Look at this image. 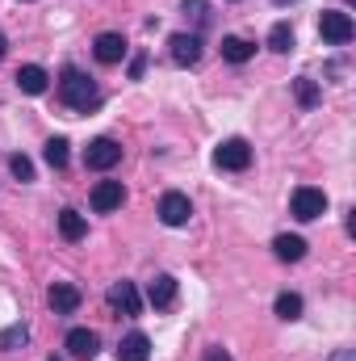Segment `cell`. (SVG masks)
I'll return each instance as SVG.
<instances>
[{
  "mask_svg": "<svg viewBox=\"0 0 356 361\" xmlns=\"http://www.w3.org/2000/svg\"><path fill=\"white\" fill-rule=\"evenodd\" d=\"M214 164L227 169V173H243V169L252 164V147H248V139H222L218 152H214Z\"/></svg>",
  "mask_w": 356,
  "mask_h": 361,
  "instance_id": "cell-4",
  "label": "cell"
},
{
  "mask_svg": "<svg viewBox=\"0 0 356 361\" xmlns=\"http://www.w3.org/2000/svg\"><path fill=\"white\" fill-rule=\"evenodd\" d=\"M46 68H38V63H25L21 72H17V89L30 92V97H38V92H46Z\"/></svg>",
  "mask_w": 356,
  "mask_h": 361,
  "instance_id": "cell-14",
  "label": "cell"
},
{
  "mask_svg": "<svg viewBox=\"0 0 356 361\" xmlns=\"http://www.w3.org/2000/svg\"><path fill=\"white\" fill-rule=\"evenodd\" d=\"M252 55H256V47H252L248 38H235V34L222 38V59H227V63H248Z\"/></svg>",
  "mask_w": 356,
  "mask_h": 361,
  "instance_id": "cell-16",
  "label": "cell"
},
{
  "mask_svg": "<svg viewBox=\"0 0 356 361\" xmlns=\"http://www.w3.org/2000/svg\"><path fill=\"white\" fill-rule=\"evenodd\" d=\"M25 341H30V328H25V324H13V328L0 332V349H17V345H25Z\"/></svg>",
  "mask_w": 356,
  "mask_h": 361,
  "instance_id": "cell-23",
  "label": "cell"
},
{
  "mask_svg": "<svg viewBox=\"0 0 356 361\" xmlns=\"http://www.w3.org/2000/svg\"><path fill=\"white\" fill-rule=\"evenodd\" d=\"M272 4H298V0H272Z\"/></svg>",
  "mask_w": 356,
  "mask_h": 361,
  "instance_id": "cell-30",
  "label": "cell"
},
{
  "mask_svg": "<svg viewBox=\"0 0 356 361\" xmlns=\"http://www.w3.org/2000/svg\"><path fill=\"white\" fill-rule=\"evenodd\" d=\"M177 290H180L177 277H172V273H160V277L147 286V302H151L155 311H168V307L177 302Z\"/></svg>",
  "mask_w": 356,
  "mask_h": 361,
  "instance_id": "cell-11",
  "label": "cell"
},
{
  "mask_svg": "<svg viewBox=\"0 0 356 361\" xmlns=\"http://www.w3.org/2000/svg\"><path fill=\"white\" fill-rule=\"evenodd\" d=\"M4 51H8V42H4V34H0V59H4Z\"/></svg>",
  "mask_w": 356,
  "mask_h": 361,
  "instance_id": "cell-29",
  "label": "cell"
},
{
  "mask_svg": "<svg viewBox=\"0 0 356 361\" xmlns=\"http://www.w3.org/2000/svg\"><path fill=\"white\" fill-rule=\"evenodd\" d=\"M42 156H46V164H51V169H68V139H51Z\"/></svg>",
  "mask_w": 356,
  "mask_h": 361,
  "instance_id": "cell-22",
  "label": "cell"
},
{
  "mask_svg": "<svg viewBox=\"0 0 356 361\" xmlns=\"http://www.w3.org/2000/svg\"><path fill=\"white\" fill-rule=\"evenodd\" d=\"M46 302H51L55 315H76V311H80V290L68 286V281H55L51 294H46Z\"/></svg>",
  "mask_w": 356,
  "mask_h": 361,
  "instance_id": "cell-10",
  "label": "cell"
},
{
  "mask_svg": "<svg viewBox=\"0 0 356 361\" xmlns=\"http://www.w3.org/2000/svg\"><path fill=\"white\" fill-rule=\"evenodd\" d=\"M272 252H276L281 261H302V257H306V240H302V235H276V240H272Z\"/></svg>",
  "mask_w": 356,
  "mask_h": 361,
  "instance_id": "cell-18",
  "label": "cell"
},
{
  "mask_svg": "<svg viewBox=\"0 0 356 361\" xmlns=\"http://www.w3.org/2000/svg\"><path fill=\"white\" fill-rule=\"evenodd\" d=\"M122 202H126L122 180H96V185H92V210H96V214H109V210H117Z\"/></svg>",
  "mask_w": 356,
  "mask_h": 361,
  "instance_id": "cell-6",
  "label": "cell"
},
{
  "mask_svg": "<svg viewBox=\"0 0 356 361\" xmlns=\"http://www.w3.org/2000/svg\"><path fill=\"white\" fill-rule=\"evenodd\" d=\"M109 307H117L122 315H139V311H143V298H139L134 281H117V286L109 290Z\"/></svg>",
  "mask_w": 356,
  "mask_h": 361,
  "instance_id": "cell-13",
  "label": "cell"
},
{
  "mask_svg": "<svg viewBox=\"0 0 356 361\" xmlns=\"http://www.w3.org/2000/svg\"><path fill=\"white\" fill-rule=\"evenodd\" d=\"M168 47H172V63L177 68H193L201 59V34H172Z\"/></svg>",
  "mask_w": 356,
  "mask_h": 361,
  "instance_id": "cell-7",
  "label": "cell"
},
{
  "mask_svg": "<svg viewBox=\"0 0 356 361\" xmlns=\"http://www.w3.org/2000/svg\"><path fill=\"white\" fill-rule=\"evenodd\" d=\"M126 51H130V47H126V38H122V34H113V30H109V34H96V42H92V55H96L101 63H122V59H126Z\"/></svg>",
  "mask_w": 356,
  "mask_h": 361,
  "instance_id": "cell-9",
  "label": "cell"
},
{
  "mask_svg": "<svg viewBox=\"0 0 356 361\" xmlns=\"http://www.w3.org/2000/svg\"><path fill=\"white\" fill-rule=\"evenodd\" d=\"M319 34H323V42H331V47H348L356 34L352 17L348 13H340V8H323V17H319Z\"/></svg>",
  "mask_w": 356,
  "mask_h": 361,
  "instance_id": "cell-3",
  "label": "cell"
},
{
  "mask_svg": "<svg viewBox=\"0 0 356 361\" xmlns=\"http://www.w3.org/2000/svg\"><path fill=\"white\" fill-rule=\"evenodd\" d=\"M189 214H193V202H189L184 193L172 189V193H164V197H160V219H164L168 227H184V223H189Z\"/></svg>",
  "mask_w": 356,
  "mask_h": 361,
  "instance_id": "cell-8",
  "label": "cell"
},
{
  "mask_svg": "<svg viewBox=\"0 0 356 361\" xmlns=\"http://www.w3.org/2000/svg\"><path fill=\"white\" fill-rule=\"evenodd\" d=\"M289 210H293V219L314 223V219H323V214H327V193H323V189H314V185H302V189H293Z\"/></svg>",
  "mask_w": 356,
  "mask_h": 361,
  "instance_id": "cell-2",
  "label": "cell"
},
{
  "mask_svg": "<svg viewBox=\"0 0 356 361\" xmlns=\"http://www.w3.org/2000/svg\"><path fill=\"white\" fill-rule=\"evenodd\" d=\"M59 97H63V105H68V109H76V114H89V109H96V105H101V89L92 85L80 68H63Z\"/></svg>",
  "mask_w": 356,
  "mask_h": 361,
  "instance_id": "cell-1",
  "label": "cell"
},
{
  "mask_svg": "<svg viewBox=\"0 0 356 361\" xmlns=\"http://www.w3.org/2000/svg\"><path fill=\"white\" fill-rule=\"evenodd\" d=\"M117 357H122V361H147V357H151V341H147L143 332H130V336H122Z\"/></svg>",
  "mask_w": 356,
  "mask_h": 361,
  "instance_id": "cell-15",
  "label": "cell"
},
{
  "mask_svg": "<svg viewBox=\"0 0 356 361\" xmlns=\"http://www.w3.org/2000/svg\"><path fill=\"white\" fill-rule=\"evenodd\" d=\"M96 349H101V341H96L92 328H72V332H68V353H72V357L92 361L96 357Z\"/></svg>",
  "mask_w": 356,
  "mask_h": 361,
  "instance_id": "cell-12",
  "label": "cell"
},
{
  "mask_svg": "<svg viewBox=\"0 0 356 361\" xmlns=\"http://www.w3.org/2000/svg\"><path fill=\"white\" fill-rule=\"evenodd\" d=\"M276 315L289 324V319H302V294H293V290H285V294H276Z\"/></svg>",
  "mask_w": 356,
  "mask_h": 361,
  "instance_id": "cell-21",
  "label": "cell"
},
{
  "mask_svg": "<svg viewBox=\"0 0 356 361\" xmlns=\"http://www.w3.org/2000/svg\"><path fill=\"white\" fill-rule=\"evenodd\" d=\"M8 169H13V177H17V180H34V164H30L25 156H13V160H8Z\"/></svg>",
  "mask_w": 356,
  "mask_h": 361,
  "instance_id": "cell-24",
  "label": "cell"
},
{
  "mask_svg": "<svg viewBox=\"0 0 356 361\" xmlns=\"http://www.w3.org/2000/svg\"><path fill=\"white\" fill-rule=\"evenodd\" d=\"M201 361H235V357H231L227 349H218V345H214V349H205V357H201Z\"/></svg>",
  "mask_w": 356,
  "mask_h": 361,
  "instance_id": "cell-26",
  "label": "cell"
},
{
  "mask_svg": "<svg viewBox=\"0 0 356 361\" xmlns=\"http://www.w3.org/2000/svg\"><path fill=\"white\" fill-rule=\"evenodd\" d=\"M268 51H276V55H289L293 51V25L289 21H276L268 30Z\"/></svg>",
  "mask_w": 356,
  "mask_h": 361,
  "instance_id": "cell-19",
  "label": "cell"
},
{
  "mask_svg": "<svg viewBox=\"0 0 356 361\" xmlns=\"http://www.w3.org/2000/svg\"><path fill=\"white\" fill-rule=\"evenodd\" d=\"M117 160H122V147L113 139H92L89 147H84V164H89L92 173H109Z\"/></svg>",
  "mask_w": 356,
  "mask_h": 361,
  "instance_id": "cell-5",
  "label": "cell"
},
{
  "mask_svg": "<svg viewBox=\"0 0 356 361\" xmlns=\"http://www.w3.org/2000/svg\"><path fill=\"white\" fill-rule=\"evenodd\" d=\"M184 13H193V17H197V25H205V21H210V13H205V0H184Z\"/></svg>",
  "mask_w": 356,
  "mask_h": 361,
  "instance_id": "cell-25",
  "label": "cell"
},
{
  "mask_svg": "<svg viewBox=\"0 0 356 361\" xmlns=\"http://www.w3.org/2000/svg\"><path fill=\"white\" fill-rule=\"evenodd\" d=\"M143 68H147V59H143V55H134V59H130V76L139 80V76H143Z\"/></svg>",
  "mask_w": 356,
  "mask_h": 361,
  "instance_id": "cell-27",
  "label": "cell"
},
{
  "mask_svg": "<svg viewBox=\"0 0 356 361\" xmlns=\"http://www.w3.org/2000/svg\"><path fill=\"white\" fill-rule=\"evenodd\" d=\"M293 97H298V105H302V109H314V105L323 101V89H319L310 76H298V80H293Z\"/></svg>",
  "mask_w": 356,
  "mask_h": 361,
  "instance_id": "cell-20",
  "label": "cell"
},
{
  "mask_svg": "<svg viewBox=\"0 0 356 361\" xmlns=\"http://www.w3.org/2000/svg\"><path fill=\"white\" fill-rule=\"evenodd\" d=\"M331 361H356V349H340V353H336Z\"/></svg>",
  "mask_w": 356,
  "mask_h": 361,
  "instance_id": "cell-28",
  "label": "cell"
},
{
  "mask_svg": "<svg viewBox=\"0 0 356 361\" xmlns=\"http://www.w3.org/2000/svg\"><path fill=\"white\" fill-rule=\"evenodd\" d=\"M84 231H89V223H84L80 210H63V214H59V235H63V240L76 244V240H84Z\"/></svg>",
  "mask_w": 356,
  "mask_h": 361,
  "instance_id": "cell-17",
  "label": "cell"
},
{
  "mask_svg": "<svg viewBox=\"0 0 356 361\" xmlns=\"http://www.w3.org/2000/svg\"><path fill=\"white\" fill-rule=\"evenodd\" d=\"M46 361H59V357H46Z\"/></svg>",
  "mask_w": 356,
  "mask_h": 361,
  "instance_id": "cell-31",
  "label": "cell"
}]
</instances>
